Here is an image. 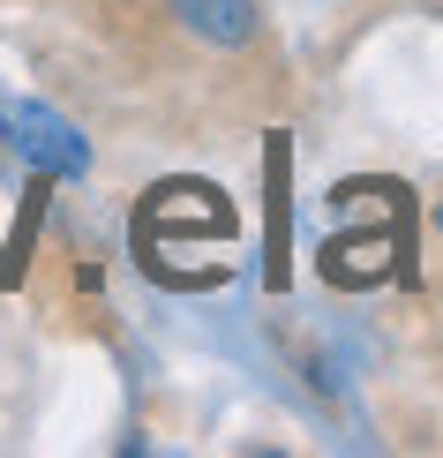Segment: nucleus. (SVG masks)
Wrapping results in <instances>:
<instances>
[{"label": "nucleus", "mask_w": 443, "mask_h": 458, "mask_svg": "<svg viewBox=\"0 0 443 458\" xmlns=\"http://www.w3.org/2000/svg\"><path fill=\"white\" fill-rule=\"evenodd\" d=\"M0 121H8V136L15 150L38 165V174H83V136L61 121V113H46V106H0Z\"/></svg>", "instance_id": "obj_1"}, {"label": "nucleus", "mask_w": 443, "mask_h": 458, "mask_svg": "<svg viewBox=\"0 0 443 458\" xmlns=\"http://www.w3.org/2000/svg\"><path fill=\"white\" fill-rule=\"evenodd\" d=\"M173 15L196 38H210V46H248L256 38V8L248 0H173Z\"/></svg>", "instance_id": "obj_2"}]
</instances>
